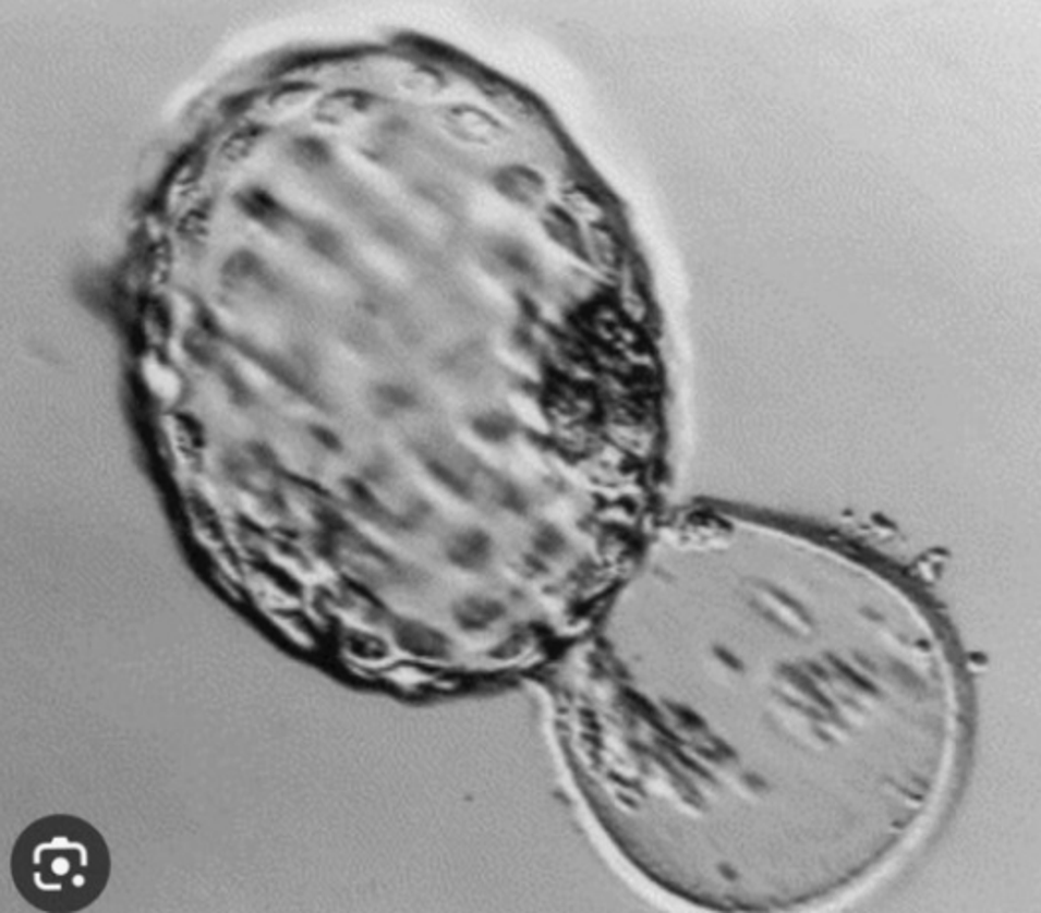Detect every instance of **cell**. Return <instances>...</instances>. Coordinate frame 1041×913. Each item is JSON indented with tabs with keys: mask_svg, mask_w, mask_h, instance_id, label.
<instances>
[{
	"mask_svg": "<svg viewBox=\"0 0 1041 913\" xmlns=\"http://www.w3.org/2000/svg\"><path fill=\"white\" fill-rule=\"evenodd\" d=\"M261 137H263V127L244 125L225 139L219 151L220 159L227 161V163H239V161L249 157V153L253 151L254 145L258 143Z\"/></svg>",
	"mask_w": 1041,
	"mask_h": 913,
	"instance_id": "obj_7",
	"label": "cell"
},
{
	"mask_svg": "<svg viewBox=\"0 0 1041 913\" xmlns=\"http://www.w3.org/2000/svg\"><path fill=\"white\" fill-rule=\"evenodd\" d=\"M318 87L307 82L285 84L278 86L264 98L263 111L268 118H282L288 113H296L298 109L306 108L312 99L316 98Z\"/></svg>",
	"mask_w": 1041,
	"mask_h": 913,
	"instance_id": "obj_6",
	"label": "cell"
},
{
	"mask_svg": "<svg viewBox=\"0 0 1041 913\" xmlns=\"http://www.w3.org/2000/svg\"><path fill=\"white\" fill-rule=\"evenodd\" d=\"M494 186L506 200L520 207H537L546 195L544 179L528 167H505L494 176Z\"/></svg>",
	"mask_w": 1041,
	"mask_h": 913,
	"instance_id": "obj_3",
	"label": "cell"
},
{
	"mask_svg": "<svg viewBox=\"0 0 1041 913\" xmlns=\"http://www.w3.org/2000/svg\"><path fill=\"white\" fill-rule=\"evenodd\" d=\"M12 878L36 908L76 912L96 902L110 878L108 847L76 816H46L19 838Z\"/></svg>",
	"mask_w": 1041,
	"mask_h": 913,
	"instance_id": "obj_1",
	"label": "cell"
},
{
	"mask_svg": "<svg viewBox=\"0 0 1041 913\" xmlns=\"http://www.w3.org/2000/svg\"><path fill=\"white\" fill-rule=\"evenodd\" d=\"M474 430L479 433V436H483L484 440L503 442L515 433V421L503 413L483 414L474 421Z\"/></svg>",
	"mask_w": 1041,
	"mask_h": 913,
	"instance_id": "obj_9",
	"label": "cell"
},
{
	"mask_svg": "<svg viewBox=\"0 0 1041 913\" xmlns=\"http://www.w3.org/2000/svg\"><path fill=\"white\" fill-rule=\"evenodd\" d=\"M566 205L573 217L578 218V215H581V217L590 218L592 222L603 215V203L600 196L592 193L588 186H571L566 193Z\"/></svg>",
	"mask_w": 1041,
	"mask_h": 913,
	"instance_id": "obj_8",
	"label": "cell"
},
{
	"mask_svg": "<svg viewBox=\"0 0 1041 913\" xmlns=\"http://www.w3.org/2000/svg\"><path fill=\"white\" fill-rule=\"evenodd\" d=\"M370 108H372L370 94L358 92V89H338L314 104V120L322 125L340 127L350 121L358 120Z\"/></svg>",
	"mask_w": 1041,
	"mask_h": 913,
	"instance_id": "obj_4",
	"label": "cell"
},
{
	"mask_svg": "<svg viewBox=\"0 0 1041 913\" xmlns=\"http://www.w3.org/2000/svg\"><path fill=\"white\" fill-rule=\"evenodd\" d=\"M443 130L457 142L476 147H494L506 139V130L491 113L471 106H450L440 111Z\"/></svg>",
	"mask_w": 1041,
	"mask_h": 913,
	"instance_id": "obj_2",
	"label": "cell"
},
{
	"mask_svg": "<svg viewBox=\"0 0 1041 913\" xmlns=\"http://www.w3.org/2000/svg\"><path fill=\"white\" fill-rule=\"evenodd\" d=\"M542 227L549 240L556 242L559 248L571 252L576 256L585 254V234L581 232L578 218L573 217L568 208L556 207V205L544 208Z\"/></svg>",
	"mask_w": 1041,
	"mask_h": 913,
	"instance_id": "obj_5",
	"label": "cell"
}]
</instances>
